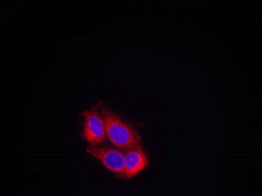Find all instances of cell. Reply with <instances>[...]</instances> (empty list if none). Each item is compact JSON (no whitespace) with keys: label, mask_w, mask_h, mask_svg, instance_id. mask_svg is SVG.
<instances>
[{"label":"cell","mask_w":262,"mask_h":196,"mask_svg":"<svg viewBox=\"0 0 262 196\" xmlns=\"http://www.w3.org/2000/svg\"><path fill=\"white\" fill-rule=\"evenodd\" d=\"M99 112L104 120L106 137L115 147L124 152L141 146L140 135L119 116L105 107Z\"/></svg>","instance_id":"cell-1"},{"label":"cell","mask_w":262,"mask_h":196,"mask_svg":"<svg viewBox=\"0 0 262 196\" xmlns=\"http://www.w3.org/2000/svg\"><path fill=\"white\" fill-rule=\"evenodd\" d=\"M85 153L105 166L117 178L125 180V161L122 150L105 145L87 146Z\"/></svg>","instance_id":"cell-2"},{"label":"cell","mask_w":262,"mask_h":196,"mask_svg":"<svg viewBox=\"0 0 262 196\" xmlns=\"http://www.w3.org/2000/svg\"><path fill=\"white\" fill-rule=\"evenodd\" d=\"M83 120L82 137L88 146L101 145L106 137L104 120L96 108H90L82 113Z\"/></svg>","instance_id":"cell-3"},{"label":"cell","mask_w":262,"mask_h":196,"mask_svg":"<svg viewBox=\"0 0 262 196\" xmlns=\"http://www.w3.org/2000/svg\"><path fill=\"white\" fill-rule=\"evenodd\" d=\"M125 161V181L130 180L150 166L148 156L142 146L123 152Z\"/></svg>","instance_id":"cell-4"}]
</instances>
